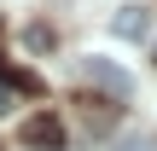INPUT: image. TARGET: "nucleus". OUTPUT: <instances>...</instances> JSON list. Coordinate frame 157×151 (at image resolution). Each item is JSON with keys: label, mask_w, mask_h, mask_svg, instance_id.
Returning a JSON list of instances; mask_svg holds the SVG:
<instances>
[{"label": "nucleus", "mask_w": 157, "mask_h": 151, "mask_svg": "<svg viewBox=\"0 0 157 151\" xmlns=\"http://www.w3.org/2000/svg\"><path fill=\"white\" fill-rule=\"evenodd\" d=\"M82 76H87L93 87H105L111 99H128V93H134V76H128L117 58H82Z\"/></svg>", "instance_id": "obj_1"}, {"label": "nucleus", "mask_w": 157, "mask_h": 151, "mask_svg": "<svg viewBox=\"0 0 157 151\" xmlns=\"http://www.w3.org/2000/svg\"><path fill=\"white\" fill-rule=\"evenodd\" d=\"M23 145L58 151V145H64V122H58V116H47V111H41V116H29V122H23Z\"/></svg>", "instance_id": "obj_2"}, {"label": "nucleus", "mask_w": 157, "mask_h": 151, "mask_svg": "<svg viewBox=\"0 0 157 151\" xmlns=\"http://www.w3.org/2000/svg\"><path fill=\"white\" fill-rule=\"evenodd\" d=\"M111 29H117L122 41H146V35H151V6H117Z\"/></svg>", "instance_id": "obj_3"}, {"label": "nucleus", "mask_w": 157, "mask_h": 151, "mask_svg": "<svg viewBox=\"0 0 157 151\" xmlns=\"http://www.w3.org/2000/svg\"><path fill=\"white\" fill-rule=\"evenodd\" d=\"M23 41H29V52H47V47H52V29H47V23H29Z\"/></svg>", "instance_id": "obj_4"}, {"label": "nucleus", "mask_w": 157, "mask_h": 151, "mask_svg": "<svg viewBox=\"0 0 157 151\" xmlns=\"http://www.w3.org/2000/svg\"><path fill=\"white\" fill-rule=\"evenodd\" d=\"M82 105H87V128H105L111 122V105L105 99H82Z\"/></svg>", "instance_id": "obj_5"}, {"label": "nucleus", "mask_w": 157, "mask_h": 151, "mask_svg": "<svg viewBox=\"0 0 157 151\" xmlns=\"http://www.w3.org/2000/svg\"><path fill=\"white\" fill-rule=\"evenodd\" d=\"M122 151H157V140H151V134H146V140H128V145H122Z\"/></svg>", "instance_id": "obj_6"}, {"label": "nucleus", "mask_w": 157, "mask_h": 151, "mask_svg": "<svg viewBox=\"0 0 157 151\" xmlns=\"http://www.w3.org/2000/svg\"><path fill=\"white\" fill-rule=\"evenodd\" d=\"M0 111H6V87H0Z\"/></svg>", "instance_id": "obj_7"}]
</instances>
